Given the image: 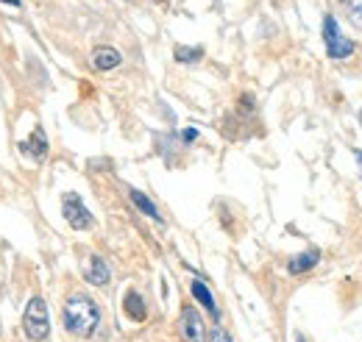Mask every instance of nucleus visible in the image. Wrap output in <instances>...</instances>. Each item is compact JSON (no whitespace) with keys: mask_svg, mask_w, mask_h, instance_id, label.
Here are the masks:
<instances>
[{"mask_svg":"<svg viewBox=\"0 0 362 342\" xmlns=\"http://www.w3.org/2000/svg\"><path fill=\"white\" fill-rule=\"evenodd\" d=\"M123 314H126L132 323H145L148 306H145V298H142L136 290H129V293L123 295Z\"/></svg>","mask_w":362,"mask_h":342,"instance_id":"nucleus-10","label":"nucleus"},{"mask_svg":"<svg viewBox=\"0 0 362 342\" xmlns=\"http://www.w3.org/2000/svg\"><path fill=\"white\" fill-rule=\"evenodd\" d=\"M23 153H25L31 162H42L47 156V136H45V131H42V126H37L34 134L23 142Z\"/></svg>","mask_w":362,"mask_h":342,"instance_id":"nucleus-9","label":"nucleus"},{"mask_svg":"<svg viewBox=\"0 0 362 342\" xmlns=\"http://www.w3.org/2000/svg\"><path fill=\"white\" fill-rule=\"evenodd\" d=\"M173 56H176V61H179V64H195V61H201V59H204V47H201V45H195V47L176 45Z\"/></svg>","mask_w":362,"mask_h":342,"instance_id":"nucleus-13","label":"nucleus"},{"mask_svg":"<svg viewBox=\"0 0 362 342\" xmlns=\"http://www.w3.org/2000/svg\"><path fill=\"white\" fill-rule=\"evenodd\" d=\"M323 45H326V56L329 59H337V61L340 59H349L357 50V45L340 34V25H337V20L332 14L323 17Z\"/></svg>","mask_w":362,"mask_h":342,"instance_id":"nucleus-3","label":"nucleus"},{"mask_svg":"<svg viewBox=\"0 0 362 342\" xmlns=\"http://www.w3.org/2000/svg\"><path fill=\"white\" fill-rule=\"evenodd\" d=\"M156 3H165V0H156Z\"/></svg>","mask_w":362,"mask_h":342,"instance_id":"nucleus-21","label":"nucleus"},{"mask_svg":"<svg viewBox=\"0 0 362 342\" xmlns=\"http://www.w3.org/2000/svg\"><path fill=\"white\" fill-rule=\"evenodd\" d=\"M84 281L92 284V287H106L112 281V267L106 264V259L98 256V254H92L87 259V264H84Z\"/></svg>","mask_w":362,"mask_h":342,"instance_id":"nucleus-6","label":"nucleus"},{"mask_svg":"<svg viewBox=\"0 0 362 342\" xmlns=\"http://www.w3.org/2000/svg\"><path fill=\"white\" fill-rule=\"evenodd\" d=\"M129 198H132V204H134L139 212L145 214V217H151L153 223H165V217H162V212L156 209V204L148 198V195H142L139 189H129Z\"/></svg>","mask_w":362,"mask_h":342,"instance_id":"nucleus-12","label":"nucleus"},{"mask_svg":"<svg viewBox=\"0 0 362 342\" xmlns=\"http://www.w3.org/2000/svg\"><path fill=\"white\" fill-rule=\"evenodd\" d=\"M62 323L67 334L78 340H90L100 326V306L84 293H73L62 306Z\"/></svg>","mask_w":362,"mask_h":342,"instance_id":"nucleus-1","label":"nucleus"},{"mask_svg":"<svg viewBox=\"0 0 362 342\" xmlns=\"http://www.w3.org/2000/svg\"><path fill=\"white\" fill-rule=\"evenodd\" d=\"M343 6H346V14H349L351 25H357L362 31V0H343Z\"/></svg>","mask_w":362,"mask_h":342,"instance_id":"nucleus-14","label":"nucleus"},{"mask_svg":"<svg viewBox=\"0 0 362 342\" xmlns=\"http://www.w3.org/2000/svg\"><path fill=\"white\" fill-rule=\"evenodd\" d=\"M360 126H362V109H360Z\"/></svg>","mask_w":362,"mask_h":342,"instance_id":"nucleus-20","label":"nucleus"},{"mask_svg":"<svg viewBox=\"0 0 362 342\" xmlns=\"http://www.w3.org/2000/svg\"><path fill=\"white\" fill-rule=\"evenodd\" d=\"M23 331L31 342H47L50 337V314H47V303L40 295L25 303L23 312Z\"/></svg>","mask_w":362,"mask_h":342,"instance_id":"nucleus-2","label":"nucleus"},{"mask_svg":"<svg viewBox=\"0 0 362 342\" xmlns=\"http://www.w3.org/2000/svg\"><path fill=\"white\" fill-rule=\"evenodd\" d=\"M298 342H310V340H304V337H301V334H298Z\"/></svg>","mask_w":362,"mask_h":342,"instance_id":"nucleus-19","label":"nucleus"},{"mask_svg":"<svg viewBox=\"0 0 362 342\" xmlns=\"http://www.w3.org/2000/svg\"><path fill=\"white\" fill-rule=\"evenodd\" d=\"M62 214H64V220H67V225L73 231H90L95 225L92 212L84 206L81 195H76V192H64L62 195Z\"/></svg>","mask_w":362,"mask_h":342,"instance_id":"nucleus-4","label":"nucleus"},{"mask_svg":"<svg viewBox=\"0 0 362 342\" xmlns=\"http://www.w3.org/2000/svg\"><path fill=\"white\" fill-rule=\"evenodd\" d=\"M354 156H357V162H360V172H362V151H354Z\"/></svg>","mask_w":362,"mask_h":342,"instance_id":"nucleus-18","label":"nucleus"},{"mask_svg":"<svg viewBox=\"0 0 362 342\" xmlns=\"http://www.w3.org/2000/svg\"><path fill=\"white\" fill-rule=\"evenodd\" d=\"M189 293H192V298L195 303H201L206 312H209V317L218 323L221 320V309H218V303H215V295H212V290L201 281V278H192V284H189Z\"/></svg>","mask_w":362,"mask_h":342,"instance_id":"nucleus-8","label":"nucleus"},{"mask_svg":"<svg viewBox=\"0 0 362 342\" xmlns=\"http://www.w3.org/2000/svg\"><path fill=\"white\" fill-rule=\"evenodd\" d=\"M0 3H6V6H14V8H20V6H23V0H0Z\"/></svg>","mask_w":362,"mask_h":342,"instance_id":"nucleus-17","label":"nucleus"},{"mask_svg":"<svg viewBox=\"0 0 362 342\" xmlns=\"http://www.w3.org/2000/svg\"><path fill=\"white\" fill-rule=\"evenodd\" d=\"M181 139H184V145H192V142L198 139V131H195V129H184V131H181Z\"/></svg>","mask_w":362,"mask_h":342,"instance_id":"nucleus-16","label":"nucleus"},{"mask_svg":"<svg viewBox=\"0 0 362 342\" xmlns=\"http://www.w3.org/2000/svg\"><path fill=\"white\" fill-rule=\"evenodd\" d=\"M206 342H234V337L228 334L223 326H215V329L209 331V340H206Z\"/></svg>","mask_w":362,"mask_h":342,"instance_id":"nucleus-15","label":"nucleus"},{"mask_svg":"<svg viewBox=\"0 0 362 342\" xmlns=\"http://www.w3.org/2000/svg\"><path fill=\"white\" fill-rule=\"evenodd\" d=\"M120 61H123V56H120V50H117V47L98 45V47L92 50V67H95L98 73H109V70L120 67Z\"/></svg>","mask_w":362,"mask_h":342,"instance_id":"nucleus-7","label":"nucleus"},{"mask_svg":"<svg viewBox=\"0 0 362 342\" xmlns=\"http://www.w3.org/2000/svg\"><path fill=\"white\" fill-rule=\"evenodd\" d=\"M179 340L181 342H206L209 340V331H206V323L201 317V312L189 303H184L179 312Z\"/></svg>","mask_w":362,"mask_h":342,"instance_id":"nucleus-5","label":"nucleus"},{"mask_svg":"<svg viewBox=\"0 0 362 342\" xmlns=\"http://www.w3.org/2000/svg\"><path fill=\"white\" fill-rule=\"evenodd\" d=\"M317 261H320V251L310 248V251H304V254H298V256H293L287 261V273L290 276H304V273H310L315 267Z\"/></svg>","mask_w":362,"mask_h":342,"instance_id":"nucleus-11","label":"nucleus"}]
</instances>
